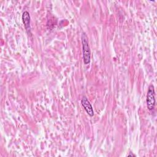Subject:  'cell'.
<instances>
[{
  "label": "cell",
  "mask_w": 157,
  "mask_h": 157,
  "mask_svg": "<svg viewBox=\"0 0 157 157\" xmlns=\"http://www.w3.org/2000/svg\"><path fill=\"white\" fill-rule=\"evenodd\" d=\"M147 105L149 110H152L155 105V89L154 86L151 84L149 86L147 94Z\"/></svg>",
  "instance_id": "2"
},
{
  "label": "cell",
  "mask_w": 157,
  "mask_h": 157,
  "mask_svg": "<svg viewBox=\"0 0 157 157\" xmlns=\"http://www.w3.org/2000/svg\"><path fill=\"white\" fill-rule=\"evenodd\" d=\"M128 156H136V155H134L133 153H132H132H129V155H128Z\"/></svg>",
  "instance_id": "5"
},
{
  "label": "cell",
  "mask_w": 157,
  "mask_h": 157,
  "mask_svg": "<svg viewBox=\"0 0 157 157\" xmlns=\"http://www.w3.org/2000/svg\"><path fill=\"white\" fill-rule=\"evenodd\" d=\"M81 104H82V106L83 107V108L85 109V110H86V113L90 117H93L94 115V111H93L92 105H91L90 102H89V101L88 100L86 97H85V96L83 97V98L81 100Z\"/></svg>",
  "instance_id": "3"
},
{
  "label": "cell",
  "mask_w": 157,
  "mask_h": 157,
  "mask_svg": "<svg viewBox=\"0 0 157 157\" xmlns=\"http://www.w3.org/2000/svg\"><path fill=\"white\" fill-rule=\"evenodd\" d=\"M82 43L83 63L85 64H88L90 63L91 50L88 41V37L85 33H83L82 34Z\"/></svg>",
  "instance_id": "1"
},
{
  "label": "cell",
  "mask_w": 157,
  "mask_h": 157,
  "mask_svg": "<svg viewBox=\"0 0 157 157\" xmlns=\"http://www.w3.org/2000/svg\"><path fill=\"white\" fill-rule=\"evenodd\" d=\"M22 20L25 25V28L28 33H30V15L28 11H25L22 15Z\"/></svg>",
  "instance_id": "4"
}]
</instances>
